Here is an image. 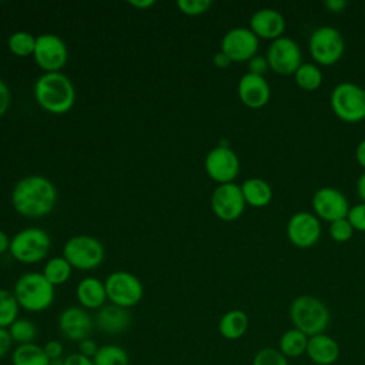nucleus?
I'll return each instance as SVG.
<instances>
[{"mask_svg": "<svg viewBox=\"0 0 365 365\" xmlns=\"http://www.w3.org/2000/svg\"><path fill=\"white\" fill-rule=\"evenodd\" d=\"M312 208L319 220L331 224L336 220L346 218L351 207L342 191L334 187H321L312 195Z\"/></svg>", "mask_w": 365, "mask_h": 365, "instance_id": "15", "label": "nucleus"}, {"mask_svg": "<svg viewBox=\"0 0 365 365\" xmlns=\"http://www.w3.org/2000/svg\"><path fill=\"white\" fill-rule=\"evenodd\" d=\"M287 237L298 248L315 245L321 237L319 218L308 211L292 214L287 222Z\"/></svg>", "mask_w": 365, "mask_h": 365, "instance_id": "16", "label": "nucleus"}, {"mask_svg": "<svg viewBox=\"0 0 365 365\" xmlns=\"http://www.w3.org/2000/svg\"><path fill=\"white\" fill-rule=\"evenodd\" d=\"M94 365H130L128 354L124 348L114 344L101 345L93 358Z\"/></svg>", "mask_w": 365, "mask_h": 365, "instance_id": "29", "label": "nucleus"}, {"mask_svg": "<svg viewBox=\"0 0 365 365\" xmlns=\"http://www.w3.org/2000/svg\"><path fill=\"white\" fill-rule=\"evenodd\" d=\"M7 47L17 57L33 56L36 47V37L26 30L14 31L7 40Z\"/></svg>", "mask_w": 365, "mask_h": 365, "instance_id": "30", "label": "nucleus"}, {"mask_svg": "<svg viewBox=\"0 0 365 365\" xmlns=\"http://www.w3.org/2000/svg\"><path fill=\"white\" fill-rule=\"evenodd\" d=\"M13 365H51L41 345L24 344L17 345L11 354Z\"/></svg>", "mask_w": 365, "mask_h": 365, "instance_id": "25", "label": "nucleus"}, {"mask_svg": "<svg viewBox=\"0 0 365 365\" xmlns=\"http://www.w3.org/2000/svg\"><path fill=\"white\" fill-rule=\"evenodd\" d=\"M51 248L50 235L37 227H27L10 240L9 252L21 264H36L44 259Z\"/></svg>", "mask_w": 365, "mask_h": 365, "instance_id": "5", "label": "nucleus"}, {"mask_svg": "<svg viewBox=\"0 0 365 365\" xmlns=\"http://www.w3.org/2000/svg\"><path fill=\"white\" fill-rule=\"evenodd\" d=\"M57 202V188L44 175L33 174L20 178L11 191L13 208L23 217L41 218L50 214Z\"/></svg>", "mask_w": 365, "mask_h": 365, "instance_id": "1", "label": "nucleus"}, {"mask_svg": "<svg viewBox=\"0 0 365 365\" xmlns=\"http://www.w3.org/2000/svg\"><path fill=\"white\" fill-rule=\"evenodd\" d=\"M307 354L312 364L331 365L335 364L339 358V345L332 336L327 334H318L309 336Z\"/></svg>", "mask_w": 365, "mask_h": 365, "instance_id": "21", "label": "nucleus"}, {"mask_svg": "<svg viewBox=\"0 0 365 365\" xmlns=\"http://www.w3.org/2000/svg\"><path fill=\"white\" fill-rule=\"evenodd\" d=\"M269 68L282 76L294 74L302 64V51L299 44L287 36L271 41L265 54Z\"/></svg>", "mask_w": 365, "mask_h": 365, "instance_id": "11", "label": "nucleus"}, {"mask_svg": "<svg viewBox=\"0 0 365 365\" xmlns=\"http://www.w3.org/2000/svg\"><path fill=\"white\" fill-rule=\"evenodd\" d=\"M20 305L9 289H0V328H9L19 318Z\"/></svg>", "mask_w": 365, "mask_h": 365, "instance_id": "32", "label": "nucleus"}, {"mask_svg": "<svg viewBox=\"0 0 365 365\" xmlns=\"http://www.w3.org/2000/svg\"><path fill=\"white\" fill-rule=\"evenodd\" d=\"M43 349L47 355V358L54 362V361H61V356H63V344L57 339H51V341H47L44 345H43Z\"/></svg>", "mask_w": 365, "mask_h": 365, "instance_id": "38", "label": "nucleus"}, {"mask_svg": "<svg viewBox=\"0 0 365 365\" xmlns=\"http://www.w3.org/2000/svg\"><path fill=\"white\" fill-rule=\"evenodd\" d=\"M107 299L118 307L131 308L137 305L144 295L143 282L128 271H114L104 281Z\"/></svg>", "mask_w": 365, "mask_h": 365, "instance_id": "9", "label": "nucleus"}, {"mask_svg": "<svg viewBox=\"0 0 365 365\" xmlns=\"http://www.w3.org/2000/svg\"><path fill=\"white\" fill-rule=\"evenodd\" d=\"M63 257L68 264L81 271L97 268L104 259V247L93 235H74L70 237L63 247Z\"/></svg>", "mask_w": 365, "mask_h": 365, "instance_id": "7", "label": "nucleus"}, {"mask_svg": "<svg viewBox=\"0 0 365 365\" xmlns=\"http://www.w3.org/2000/svg\"><path fill=\"white\" fill-rule=\"evenodd\" d=\"M207 175L218 184L232 182L240 173V158L230 145H217L204 160Z\"/></svg>", "mask_w": 365, "mask_h": 365, "instance_id": "12", "label": "nucleus"}, {"mask_svg": "<svg viewBox=\"0 0 365 365\" xmlns=\"http://www.w3.org/2000/svg\"><path fill=\"white\" fill-rule=\"evenodd\" d=\"M94 324L104 334H123L131 325V314L127 308L108 302L97 309Z\"/></svg>", "mask_w": 365, "mask_h": 365, "instance_id": "20", "label": "nucleus"}, {"mask_svg": "<svg viewBox=\"0 0 365 365\" xmlns=\"http://www.w3.org/2000/svg\"><path fill=\"white\" fill-rule=\"evenodd\" d=\"M58 329L68 339L80 342L86 338H90L94 319L87 309L81 307H67L58 315Z\"/></svg>", "mask_w": 365, "mask_h": 365, "instance_id": "17", "label": "nucleus"}, {"mask_svg": "<svg viewBox=\"0 0 365 365\" xmlns=\"http://www.w3.org/2000/svg\"><path fill=\"white\" fill-rule=\"evenodd\" d=\"M346 6H348L346 0H325V7L334 13L344 11Z\"/></svg>", "mask_w": 365, "mask_h": 365, "instance_id": "44", "label": "nucleus"}, {"mask_svg": "<svg viewBox=\"0 0 365 365\" xmlns=\"http://www.w3.org/2000/svg\"><path fill=\"white\" fill-rule=\"evenodd\" d=\"M11 101V94H10V88L6 84V81L3 78H0V117L6 114V111L9 110Z\"/></svg>", "mask_w": 365, "mask_h": 365, "instance_id": "39", "label": "nucleus"}, {"mask_svg": "<svg viewBox=\"0 0 365 365\" xmlns=\"http://www.w3.org/2000/svg\"><path fill=\"white\" fill-rule=\"evenodd\" d=\"M354 228L348 218H341L329 224V235L336 242H346L354 235Z\"/></svg>", "mask_w": 365, "mask_h": 365, "instance_id": "34", "label": "nucleus"}, {"mask_svg": "<svg viewBox=\"0 0 365 365\" xmlns=\"http://www.w3.org/2000/svg\"><path fill=\"white\" fill-rule=\"evenodd\" d=\"M71 271H73V267L61 255V257H53L47 259L41 274L53 287H57L68 281V278L71 277Z\"/></svg>", "mask_w": 365, "mask_h": 365, "instance_id": "27", "label": "nucleus"}, {"mask_svg": "<svg viewBox=\"0 0 365 365\" xmlns=\"http://www.w3.org/2000/svg\"><path fill=\"white\" fill-rule=\"evenodd\" d=\"M346 218L355 231L365 232V202H358L351 207Z\"/></svg>", "mask_w": 365, "mask_h": 365, "instance_id": "36", "label": "nucleus"}, {"mask_svg": "<svg viewBox=\"0 0 365 365\" xmlns=\"http://www.w3.org/2000/svg\"><path fill=\"white\" fill-rule=\"evenodd\" d=\"M240 187H241L245 204H248L251 207L261 208V207L268 205L272 200L271 185L259 177L247 178Z\"/></svg>", "mask_w": 365, "mask_h": 365, "instance_id": "23", "label": "nucleus"}, {"mask_svg": "<svg viewBox=\"0 0 365 365\" xmlns=\"http://www.w3.org/2000/svg\"><path fill=\"white\" fill-rule=\"evenodd\" d=\"M13 344L14 342L11 339V335H10L9 329L7 328H0V359L4 358L10 352Z\"/></svg>", "mask_w": 365, "mask_h": 365, "instance_id": "41", "label": "nucleus"}, {"mask_svg": "<svg viewBox=\"0 0 365 365\" xmlns=\"http://www.w3.org/2000/svg\"><path fill=\"white\" fill-rule=\"evenodd\" d=\"M289 317L294 328L307 336L324 334L331 319L328 307L314 295L297 297L289 307Z\"/></svg>", "mask_w": 365, "mask_h": 365, "instance_id": "4", "label": "nucleus"}, {"mask_svg": "<svg viewBox=\"0 0 365 365\" xmlns=\"http://www.w3.org/2000/svg\"><path fill=\"white\" fill-rule=\"evenodd\" d=\"M128 4L131 6V7H135V9H148V7H151V6H154L155 4V1L154 0H130L128 1Z\"/></svg>", "mask_w": 365, "mask_h": 365, "instance_id": "48", "label": "nucleus"}, {"mask_svg": "<svg viewBox=\"0 0 365 365\" xmlns=\"http://www.w3.org/2000/svg\"><path fill=\"white\" fill-rule=\"evenodd\" d=\"M331 108L345 123H358L365 118L364 88L351 81L338 83L331 91Z\"/></svg>", "mask_w": 365, "mask_h": 365, "instance_id": "6", "label": "nucleus"}, {"mask_svg": "<svg viewBox=\"0 0 365 365\" xmlns=\"http://www.w3.org/2000/svg\"><path fill=\"white\" fill-rule=\"evenodd\" d=\"M311 365H317V364H311Z\"/></svg>", "mask_w": 365, "mask_h": 365, "instance_id": "50", "label": "nucleus"}, {"mask_svg": "<svg viewBox=\"0 0 365 365\" xmlns=\"http://www.w3.org/2000/svg\"><path fill=\"white\" fill-rule=\"evenodd\" d=\"M355 158L358 164L365 170V138L361 140L355 148Z\"/></svg>", "mask_w": 365, "mask_h": 365, "instance_id": "45", "label": "nucleus"}, {"mask_svg": "<svg viewBox=\"0 0 365 365\" xmlns=\"http://www.w3.org/2000/svg\"><path fill=\"white\" fill-rule=\"evenodd\" d=\"M98 348L100 346L97 345V342L93 338H86V339L78 342V352L88 356V358H94Z\"/></svg>", "mask_w": 365, "mask_h": 365, "instance_id": "40", "label": "nucleus"}, {"mask_svg": "<svg viewBox=\"0 0 365 365\" xmlns=\"http://www.w3.org/2000/svg\"><path fill=\"white\" fill-rule=\"evenodd\" d=\"M285 26L287 23L282 13L271 7H264L254 11L250 19V29L258 38L275 40L282 36Z\"/></svg>", "mask_w": 365, "mask_h": 365, "instance_id": "18", "label": "nucleus"}, {"mask_svg": "<svg viewBox=\"0 0 365 365\" xmlns=\"http://www.w3.org/2000/svg\"><path fill=\"white\" fill-rule=\"evenodd\" d=\"M212 63H214V66H215L217 68H227L232 61L228 58L227 54H224V53L220 50V51H217V53L214 54Z\"/></svg>", "mask_w": 365, "mask_h": 365, "instance_id": "43", "label": "nucleus"}, {"mask_svg": "<svg viewBox=\"0 0 365 365\" xmlns=\"http://www.w3.org/2000/svg\"><path fill=\"white\" fill-rule=\"evenodd\" d=\"M238 97L244 106L261 108L268 103L271 88L264 76L245 73L238 81Z\"/></svg>", "mask_w": 365, "mask_h": 365, "instance_id": "19", "label": "nucleus"}, {"mask_svg": "<svg viewBox=\"0 0 365 365\" xmlns=\"http://www.w3.org/2000/svg\"><path fill=\"white\" fill-rule=\"evenodd\" d=\"M13 294L20 308L29 312L46 311L54 301V287L41 272H26L14 282Z\"/></svg>", "mask_w": 365, "mask_h": 365, "instance_id": "3", "label": "nucleus"}, {"mask_svg": "<svg viewBox=\"0 0 365 365\" xmlns=\"http://www.w3.org/2000/svg\"><path fill=\"white\" fill-rule=\"evenodd\" d=\"M33 57L44 73H57L66 66L68 50L61 37L53 33H43L36 37Z\"/></svg>", "mask_w": 365, "mask_h": 365, "instance_id": "10", "label": "nucleus"}, {"mask_svg": "<svg viewBox=\"0 0 365 365\" xmlns=\"http://www.w3.org/2000/svg\"><path fill=\"white\" fill-rule=\"evenodd\" d=\"M252 365H288V359L281 354L279 349L262 348L255 354Z\"/></svg>", "mask_w": 365, "mask_h": 365, "instance_id": "33", "label": "nucleus"}, {"mask_svg": "<svg viewBox=\"0 0 365 365\" xmlns=\"http://www.w3.org/2000/svg\"><path fill=\"white\" fill-rule=\"evenodd\" d=\"M63 365H94V361L80 352H74L63 359Z\"/></svg>", "mask_w": 365, "mask_h": 365, "instance_id": "42", "label": "nucleus"}, {"mask_svg": "<svg viewBox=\"0 0 365 365\" xmlns=\"http://www.w3.org/2000/svg\"><path fill=\"white\" fill-rule=\"evenodd\" d=\"M259 47V38L250 27H234L221 38V51L228 56L232 63L251 60Z\"/></svg>", "mask_w": 365, "mask_h": 365, "instance_id": "14", "label": "nucleus"}, {"mask_svg": "<svg viewBox=\"0 0 365 365\" xmlns=\"http://www.w3.org/2000/svg\"><path fill=\"white\" fill-rule=\"evenodd\" d=\"M308 339L304 332L297 328L285 331L279 338V351L285 358H297L307 352Z\"/></svg>", "mask_w": 365, "mask_h": 365, "instance_id": "26", "label": "nucleus"}, {"mask_svg": "<svg viewBox=\"0 0 365 365\" xmlns=\"http://www.w3.org/2000/svg\"><path fill=\"white\" fill-rule=\"evenodd\" d=\"M211 4L212 3L210 0H178L177 1V7L185 16L204 14L205 11H208Z\"/></svg>", "mask_w": 365, "mask_h": 365, "instance_id": "35", "label": "nucleus"}, {"mask_svg": "<svg viewBox=\"0 0 365 365\" xmlns=\"http://www.w3.org/2000/svg\"><path fill=\"white\" fill-rule=\"evenodd\" d=\"M10 237L0 228V255L4 254L6 251H9L10 248Z\"/></svg>", "mask_w": 365, "mask_h": 365, "instance_id": "47", "label": "nucleus"}, {"mask_svg": "<svg viewBox=\"0 0 365 365\" xmlns=\"http://www.w3.org/2000/svg\"><path fill=\"white\" fill-rule=\"evenodd\" d=\"M364 88V94H365V87H362Z\"/></svg>", "mask_w": 365, "mask_h": 365, "instance_id": "49", "label": "nucleus"}, {"mask_svg": "<svg viewBox=\"0 0 365 365\" xmlns=\"http://www.w3.org/2000/svg\"><path fill=\"white\" fill-rule=\"evenodd\" d=\"M241 187L234 182L218 184L211 194V210L222 221L238 220L245 210Z\"/></svg>", "mask_w": 365, "mask_h": 365, "instance_id": "13", "label": "nucleus"}, {"mask_svg": "<svg viewBox=\"0 0 365 365\" xmlns=\"http://www.w3.org/2000/svg\"><path fill=\"white\" fill-rule=\"evenodd\" d=\"M76 297L81 308L100 309L107 301L106 285L96 277H86L77 284Z\"/></svg>", "mask_w": 365, "mask_h": 365, "instance_id": "22", "label": "nucleus"}, {"mask_svg": "<svg viewBox=\"0 0 365 365\" xmlns=\"http://www.w3.org/2000/svg\"><path fill=\"white\" fill-rule=\"evenodd\" d=\"M295 83L305 91L317 90L322 83V71L315 63H302L294 73Z\"/></svg>", "mask_w": 365, "mask_h": 365, "instance_id": "28", "label": "nucleus"}, {"mask_svg": "<svg viewBox=\"0 0 365 365\" xmlns=\"http://www.w3.org/2000/svg\"><path fill=\"white\" fill-rule=\"evenodd\" d=\"M36 103L47 113L64 114L71 110L76 101V90L71 80L57 73H43L34 83Z\"/></svg>", "mask_w": 365, "mask_h": 365, "instance_id": "2", "label": "nucleus"}, {"mask_svg": "<svg viewBox=\"0 0 365 365\" xmlns=\"http://www.w3.org/2000/svg\"><path fill=\"white\" fill-rule=\"evenodd\" d=\"M308 48L317 64L332 66L344 56L345 40L338 29L332 26H321L311 33Z\"/></svg>", "mask_w": 365, "mask_h": 365, "instance_id": "8", "label": "nucleus"}, {"mask_svg": "<svg viewBox=\"0 0 365 365\" xmlns=\"http://www.w3.org/2000/svg\"><path fill=\"white\" fill-rule=\"evenodd\" d=\"M356 192H358V197L361 198V202H365V171L359 175L356 181Z\"/></svg>", "mask_w": 365, "mask_h": 365, "instance_id": "46", "label": "nucleus"}, {"mask_svg": "<svg viewBox=\"0 0 365 365\" xmlns=\"http://www.w3.org/2000/svg\"><path fill=\"white\" fill-rule=\"evenodd\" d=\"M11 339L17 345L33 344L37 336V327L27 318H17L9 328Z\"/></svg>", "mask_w": 365, "mask_h": 365, "instance_id": "31", "label": "nucleus"}, {"mask_svg": "<svg viewBox=\"0 0 365 365\" xmlns=\"http://www.w3.org/2000/svg\"><path fill=\"white\" fill-rule=\"evenodd\" d=\"M248 315L241 309L225 312L218 322V331L225 339H240L248 329Z\"/></svg>", "mask_w": 365, "mask_h": 365, "instance_id": "24", "label": "nucleus"}, {"mask_svg": "<svg viewBox=\"0 0 365 365\" xmlns=\"http://www.w3.org/2000/svg\"><path fill=\"white\" fill-rule=\"evenodd\" d=\"M248 63V73L251 74H257V76H264L267 73V70L269 68L268 60L265 56L261 54H255L251 60L247 61Z\"/></svg>", "mask_w": 365, "mask_h": 365, "instance_id": "37", "label": "nucleus"}]
</instances>
